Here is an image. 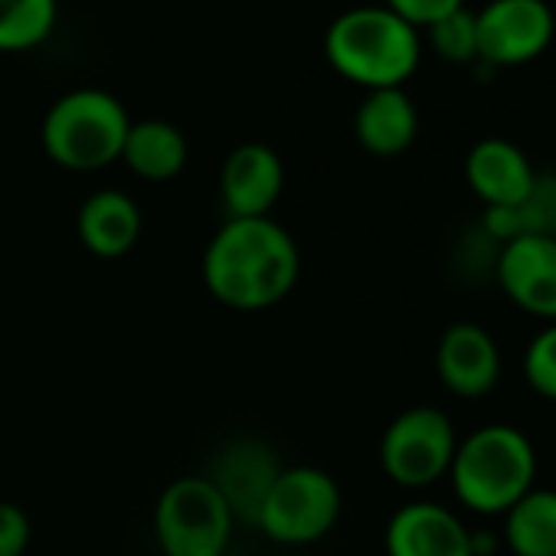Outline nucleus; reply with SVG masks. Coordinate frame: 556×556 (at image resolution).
<instances>
[{"mask_svg":"<svg viewBox=\"0 0 556 556\" xmlns=\"http://www.w3.org/2000/svg\"><path fill=\"white\" fill-rule=\"evenodd\" d=\"M455 448L458 432L439 406H409L383 429L380 465L393 484L422 491L448 478Z\"/></svg>","mask_w":556,"mask_h":556,"instance_id":"nucleus-7","label":"nucleus"},{"mask_svg":"<svg viewBox=\"0 0 556 556\" xmlns=\"http://www.w3.org/2000/svg\"><path fill=\"white\" fill-rule=\"evenodd\" d=\"M419 135V109L406 89H374L354 112V138L374 157H400Z\"/></svg>","mask_w":556,"mask_h":556,"instance_id":"nucleus-15","label":"nucleus"},{"mask_svg":"<svg viewBox=\"0 0 556 556\" xmlns=\"http://www.w3.org/2000/svg\"><path fill=\"white\" fill-rule=\"evenodd\" d=\"M471 527L435 501H409L387 520V556H471Z\"/></svg>","mask_w":556,"mask_h":556,"instance_id":"nucleus-12","label":"nucleus"},{"mask_svg":"<svg viewBox=\"0 0 556 556\" xmlns=\"http://www.w3.org/2000/svg\"><path fill=\"white\" fill-rule=\"evenodd\" d=\"M341 484L315 465L282 468L271 481L255 527L282 546H308L325 540L341 520Z\"/></svg>","mask_w":556,"mask_h":556,"instance_id":"nucleus-5","label":"nucleus"},{"mask_svg":"<svg viewBox=\"0 0 556 556\" xmlns=\"http://www.w3.org/2000/svg\"><path fill=\"white\" fill-rule=\"evenodd\" d=\"M475 30L484 66H523L549 50L556 17L546 0H488L475 11Z\"/></svg>","mask_w":556,"mask_h":556,"instance_id":"nucleus-8","label":"nucleus"},{"mask_svg":"<svg viewBox=\"0 0 556 556\" xmlns=\"http://www.w3.org/2000/svg\"><path fill=\"white\" fill-rule=\"evenodd\" d=\"M387 8L396 11L403 21H409L416 30H426L432 27L435 21L455 14L465 8V0H387Z\"/></svg>","mask_w":556,"mask_h":556,"instance_id":"nucleus-24","label":"nucleus"},{"mask_svg":"<svg viewBox=\"0 0 556 556\" xmlns=\"http://www.w3.org/2000/svg\"><path fill=\"white\" fill-rule=\"evenodd\" d=\"M289 556H295V553H289Z\"/></svg>","mask_w":556,"mask_h":556,"instance_id":"nucleus-26","label":"nucleus"},{"mask_svg":"<svg viewBox=\"0 0 556 556\" xmlns=\"http://www.w3.org/2000/svg\"><path fill=\"white\" fill-rule=\"evenodd\" d=\"M278 471H282V465L275 462V455L262 442L242 439L216 458V468L206 478L219 488V494L226 497L236 520H245L249 527H255L258 507H262L271 481L278 478Z\"/></svg>","mask_w":556,"mask_h":556,"instance_id":"nucleus-14","label":"nucleus"},{"mask_svg":"<svg viewBox=\"0 0 556 556\" xmlns=\"http://www.w3.org/2000/svg\"><path fill=\"white\" fill-rule=\"evenodd\" d=\"M533 177L536 167L507 138H481L465 157V180L484 206H517Z\"/></svg>","mask_w":556,"mask_h":556,"instance_id":"nucleus-13","label":"nucleus"},{"mask_svg":"<svg viewBox=\"0 0 556 556\" xmlns=\"http://www.w3.org/2000/svg\"><path fill=\"white\" fill-rule=\"evenodd\" d=\"M501 348L494 334L475 321H455L435 344V374L452 396L481 400L501 380Z\"/></svg>","mask_w":556,"mask_h":556,"instance_id":"nucleus-10","label":"nucleus"},{"mask_svg":"<svg viewBox=\"0 0 556 556\" xmlns=\"http://www.w3.org/2000/svg\"><path fill=\"white\" fill-rule=\"evenodd\" d=\"M76 236L96 258H122L141 239V206L125 190H96L76 213Z\"/></svg>","mask_w":556,"mask_h":556,"instance_id":"nucleus-16","label":"nucleus"},{"mask_svg":"<svg viewBox=\"0 0 556 556\" xmlns=\"http://www.w3.org/2000/svg\"><path fill=\"white\" fill-rule=\"evenodd\" d=\"M448 481L462 507L501 517L533 488L536 448L517 426L488 422L458 439Z\"/></svg>","mask_w":556,"mask_h":556,"instance_id":"nucleus-3","label":"nucleus"},{"mask_svg":"<svg viewBox=\"0 0 556 556\" xmlns=\"http://www.w3.org/2000/svg\"><path fill=\"white\" fill-rule=\"evenodd\" d=\"M30 543H34L30 514L14 501H0V556H24Z\"/></svg>","mask_w":556,"mask_h":556,"instance_id":"nucleus-23","label":"nucleus"},{"mask_svg":"<svg viewBox=\"0 0 556 556\" xmlns=\"http://www.w3.org/2000/svg\"><path fill=\"white\" fill-rule=\"evenodd\" d=\"M523 380L540 396L556 403V321L543 325L523 351Z\"/></svg>","mask_w":556,"mask_h":556,"instance_id":"nucleus-22","label":"nucleus"},{"mask_svg":"<svg viewBox=\"0 0 556 556\" xmlns=\"http://www.w3.org/2000/svg\"><path fill=\"white\" fill-rule=\"evenodd\" d=\"M468 543H471V556H494L504 546L501 533H491V530H471Z\"/></svg>","mask_w":556,"mask_h":556,"instance_id":"nucleus-25","label":"nucleus"},{"mask_svg":"<svg viewBox=\"0 0 556 556\" xmlns=\"http://www.w3.org/2000/svg\"><path fill=\"white\" fill-rule=\"evenodd\" d=\"M325 56L338 76L367 92L403 89L419 70L422 40L419 30L387 4H364L331 21Z\"/></svg>","mask_w":556,"mask_h":556,"instance_id":"nucleus-2","label":"nucleus"},{"mask_svg":"<svg viewBox=\"0 0 556 556\" xmlns=\"http://www.w3.org/2000/svg\"><path fill=\"white\" fill-rule=\"evenodd\" d=\"M523 236L556 239V170H536L527 197L517 203Z\"/></svg>","mask_w":556,"mask_h":556,"instance_id":"nucleus-21","label":"nucleus"},{"mask_svg":"<svg viewBox=\"0 0 556 556\" xmlns=\"http://www.w3.org/2000/svg\"><path fill=\"white\" fill-rule=\"evenodd\" d=\"M494 282L520 312L556 321V239L520 236L501 245Z\"/></svg>","mask_w":556,"mask_h":556,"instance_id":"nucleus-9","label":"nucleus"},{"mask_svg":"<svg viewBox=\"0 0 556 556\" xmlns=\"http://www.w3.org/2000/svg\"><path fill=\"white\" fill-rule=\"evenodd\" d=\"M286 187V167L275 148L262 141L236 144L219 170V197L226 219H252L268 216L271 206L282 197Z\"/></svg>","mask_w":556,"mask_h":556,"instance_id":"nucleus-11","label":"nucleus"},{"mask_svg":"<svg viewBox=\"0 0 556 556\" xmlns=\"http://www.w3.org/2000/svg\"><path fill=\"white\" fill-rule=\"evenodd\" d=\"M501 517V540L514 556H556V488L533 484Z\"/></svg>","mask_w":556,"mask_h":556,"instance_id":"nucleus-18","label":"nucleus"},{"mask_svg":"<svg viewBox=\"0 0 556 556\" xmlns=\"http://www.w3.org/2000/svg\"><path fill=\"white\" fill-rule=\"evenodd\" d=\"M236 514L206 475H184L164 488L154 507V536L164 556H223Z\"/></svg>","mask_w":556,"mask_h":556,"instance_id":"nucleus-6","label":"nucleus"},{"mask_svg":"<svg viewBox=\"0 0 556 556\" xmlns=\"http://www.w3.org/2000/svg\"><path fill=\"white\" fill-rule=\"evenodd\" d=\"M122 161L141 180L161 184V180H174L187 167L190 144H187V135L174 122L141 118V122H131L125 135Z\"/></svg>","mask_w":556,"mask_h":556,"instance_id":"nucleus-17","label":"nucleus"},{"mask_svg":"<svg viewBox=\"0 0 556 556\" xmlns=\"http://www.w3.org/2000/svg\"><path fill=\"white\" fill-rule=\"evenodd\" d=\"M60 17V0H0V53L40 47Z\"/></svg>","mask_w":556,"mask_h":556,"instance_id":"nucleus-19","label":"nucleus"},{"mask_svg":"<svg viewBox=\"0 0 556 556\" xmlns=\"http://www.w3.org/2000/svg\"><path fill=\"white\" fill-rule=\"evenodd\" d=\"M131 118L125 105L105 89H73L60 96L40 125L43 151L53 164L89 174L122 161Z\"/></svg>","mask_w":556,"mask_h":556,"instance_id":"nucleus-4","label":"nucleus"},{"mask_svg":"<svg viewBox=\"0 0 556 556\" xmlns=\"http://www.w3.org/2000/svg\"><path fill=\"white\" fill-rule=\"evenodd\" d=\"M432 50L445 60V63H471L478 60V30H475V11L462 8L442 21H435L432 27H426Z\"/></svg>","mask_w":556,"mask_h":556,"instance_id":"nucleus-20","label":"nucleus"},{"mask_svg":"<svg viewBox=\"0 0 556 556\" xmlns=\"http://www.w3.org/2000/svg\"><path fill=\"white\" fill-rule=\"evenodd\" d=\"M203 286L232 312H265L286 302L302 275L295 236L271 216L226 219L203 249Z\"/></svg>","mask_w":556,"mask_h":556,"instance_id":"nucleus-1","label":"nucleus"}]
</instances>
